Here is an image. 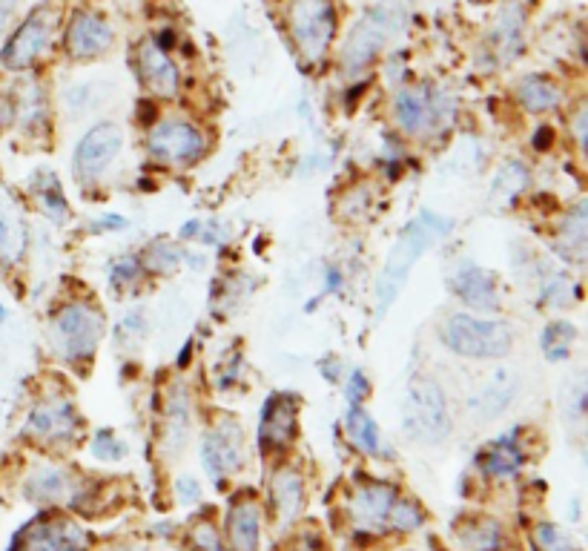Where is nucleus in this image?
Returning <instances> with one entry per match:
<instances>
[{"label": "nucleus", "mask_w": 588, "mask_h": 551, "mask_svg": "<svg viewBox=\"0 0 588 551\" xmlns=\"http://www.w3.org/2000/svg\"><path fill=\"white\" fill-rule=\"evenodd\" d=\"M138 276V259H121L118 265H112V285H130L132 279Z\"/></svg>", "instance_id": "40"}, {"label": "nucleus", "mask_w": 588, "mask_h": 551, "mask_svg": "<svg viewBox=\"0 0 588 551\" xmlns=\"http://www.w3.org/2000/svg\"><path fill=\"white\" fill-rule=\"evenodd\" d=\"M365 394H368V379H365V374H362V371H353V374H350V382H348L350 405H359V402L365 399Z\"/></svg>", "instance_id": "42"}, {"label": "nucleus", "mask_w": 588, "mask_h": 551, "mask_svg": "<svg viewBox=\"0 0 588 551\" xmlns=\"http://www.w3.org/2000/svg\"><path fill=\"white\" fill-rule=\"evenodd\" d=\"M35 199L41 201V207H44V213L49 219L66 221L69 207H66L64 193H61V184H58L55 173H38L35 176Z\"/></svg>", "instance_id": "33"}, {"label": "nucleus", "mask_w": 588, "mask_h": 551, "mask_svg": "<svg viewBox=\"0 0 588 551\" xmlns=\"http://www.w3.org/2000/svg\"><path fill=\"white\" fill-rule=\"evenodd\" d=\"M227 540L233 551H259L262 543V511L253 500L233 503L227 514Z\"/></svg>", "instance_id": "24"}, {"label": "nucleus", "mask_w": 588, "mask_h": 551, "mask_svg": "<svg viewBox=\"0 0 588 551\" xmlns=\"http://www.w3.org/2000/svg\"><path fill=\"white\" fill-rule=\"evenodd\" d=\"M422 523H425V514L414 500H393L391 514H388V529L416 531Z\"/></svg>", "instance_id": "37"}, {"label": "nucleus", "mask_w": 588, "mask_h": 551, "mask_svg": "<svg viewBox=\"0 0 588 551\" xmlns=\"http://www.w3.org/2000/svg\"><path fill=\"white\" fill-rule=\"evenodd\" d=\"M201 463L213 480H224L244 468L247 440H244V428L236 419L224 417L213 428H207L201 440Z\"/></svg>", "instance_id": "9"}, {"label": "nucleus", "mask_w": 588, "mask_h": 551, "mask_svg": "<svg viewBox=\"0 0 588 551\" xmlns=\"http://www.w3.org/2000/svg\"><path fill=\"white\" fill-rule=\"evenodd\" d=\"M459 546L465 551H500L502 529L491 517H471L457 529Z\"/></svg>", "instance_id": "30"}, {"label": "nucleus", "mask_w": 588, "mask_h": 551, "mask_svg": "<svg viewBox=\"0 0 588 551\" xmlns=\"http://www.w3.org/2000/svg\"><path fill=\"white\" fill-rule=\"evenodd\" d=\"M270 506H273V514L279 520V529H287L302 514V506H305V480H302L299 471L282 468V471L273 474V480H270Z\"/></svg>", "instance_id": "22"}, {"label": "nucleus", "mask_w": 588, "mask_h": 551, "mask_svg": "<svg viewBox=\"0 0 588 551\" xmlns=\"http://www.w3.org/2000/svg\"><path fill=\"white\" fill-rule=\"evenodd\" d=\"M92 454L104 463H118L127 457V442L118 440L112 431H98L95 440H92Z\"/></svg>", "instance_id": "38"}, {"label": "nucleus", "mask_w": 588, "mask_h": 551, "mask_svg": "<svg viewBox=\"0 0 588 551\" xmlns=\"http://www.w3.org/2000/svg\"><path fill=\"white\" fill-rule=\"evenodd\" d=\"M517 394H520V376H517V371L500 368L471 394L468 411H471V417H477V422H491V419L500 417L502 411H508L514 405Z\"/></svg>", "instance_id": "17"}, {"label": "nucleus", "mask_w": 588, "mask_h": 551, "mask_svg": "<svg viewBox=\"0 0 588 551\" xmlns=\"http://www.w3.org/2000/svg\"><path fill=\"white\" fill-rule=\"evenodd\" d=\"M402 431L422 445H436L451 434L448 399L434 376L416 374L408 379L402 399Z\"/></svg>", "instance_id": "2"}, {"label": "nucleus", "mask_w": 588, "mask_h": 551, "mask_svg": "<svg viewBox=\"0 0 588 551\" xmlns=\"http://www.w3.org/2000/svg\"><path fill=\"white\" fill-rule=\"evenodd\" d=\"M115 41L112 35V26H109L101 15L95 12H75L72 21L66 26L64 46L66 55L72 61H92V58H101L107 52L109 46Z\"/></svg>", "instance_id": "14"}, {"label": "nucleus", "mask_w": 588, "mask_h": 551, "mask_svg": "<svg viewBox=\"0 0 588 551\" xmlns=\"http://www.w3.org/2000/svg\"><path fill=\"white\" fill-rule=\"evenodd\" d=\"M55 26L58 15L52 6H41L32 15H26V21L12 32V38L6 41L0 52V64L6 69H29L41 55H44L52 38H55Z\"/></svg>", "instance_id": "8"}, {"label": "nucleus", "mask_w": 588, "mask_h": 551, "mask_svg": "<svg viewBox=\"0 0 588 551\" xmlns=\"http://www.w3.org/2000/svg\"><path fill=\"white\" fill-rule=\"evenodd\" d=\"M396 491L391 485L371 483L359 485L350 497V517L359 529L365 531H379L382 526H388V514H391Z\"/></svg>", "instance_id": "19"}, {"label": "nucleus", "mask_w": 588, "mask_h": 551, "mask_svg": "<svg viewBox=\"0 0 588 551\" xmlns=\"http://www.w3.org/2000/svg\"><path fill=\"white\" fill-rule=\"evenodd\" d=\"M454 230V221L442 219L436 213H419L414 221H408V227L399 233V239L388 253V262L379 273V285H376V316H385L388 308L396 302V296L402 293V287L408 282L411 270L416 262L434 250L448 233Z\"/></svg>", "instance_id": "1"}, {"label": "nucleus", "mask_w": 588, "mask_h": 551, "mask_svg": "<svg viewBox=\"0 0 588 551\" xmlns=\"http://www.w3.org/2000/svg\"><path fill=\"white\" fill-rule=\"evenodd\" d=\"M175 494H178L181 503H196L201 497V485L190 477H181V480H175Z\"/></svg>", "instance_id": "41"}, {"label": "nucleus", "mask_w": 588, "mask_h": 551, "mask_svg": "<svg viewBox=\"0 0 588 551\" xmlns=\"http://www.w3.org/2000/svg\"><path fill=\"white\" fill-rule=\"evenodd\" d=\"M3 316H6V313H3V310H0V319H3Z\"/></svg>", "instance_id": "47"}, {"label": "nucleus", "mask_w": 588, "mask_h": 551, "mask_svg": "<svg viewBox=\"0 0 588 551\" xmlns=\"http://www.w3.org/2000/svg\"><path fill=\"white\" fill-rule=\"evenodd\" d=\"M577 285L574 279H568L566 273H557L551 279H545L543 287H540V302H545L548 308L560 310V308H571L577 302Z\"/></svg>", "instance_id": "34"}, {"label": "nucleus", "mask_w": 588, "mask_h": 551, "mask_svg": "<svg viewBox=\"0 0 588 551\" xmlns=\"http://www.w3.org/2000/svg\"><path fill=\"white\" fill-rule=\"evenodd\" d=\"M442 342L468 359H502L514 348V331L508 322L482 319L471 313H454L442 325Z\"/></svg>", "instance_id": "3"}, {"label": "nucleus", "mask_w": 588, "mask_h": 551, "mask_svg": "<svg viewBox=\"0 0 588 551\" xmlns=\"http://www.w3.org/2000/svg\"><path fill=\"white\" fill-rule=\"evenodd\" d=\"M147 150L158 164L167 167H184L198 161L207 150V138L196 124L187 121H161L147 135Z\"/></svg>", "instance_id": "10"}, {"label": "nucleus", "mask_w": 588, "mask_h": 551, "mask_svg": "<svg viewBox=\"0 0 588 551\" xmlns=\"http://www.w3.org/2000/svg\"><path fill=\"white\" fill-rule=\"evenodd\" d=\"M459 299L474 310H494L500 305V285L491 270L480 265H462L451 279Z\"/></svg>", "instance_id": "20"}, {"label": "nucleus", "mask_w": 588, "mask_h": 551, "mask_svg": "<svg viewBox=\"0 0 588 551\" xmlns=\"http://www.w3.org/2000/svg\"><path fill=\"white\" fill-rule=\"evenodd\" d=\"M15 12H18V0H0V38L9 32V26L15 21Z\"/></svg>", "instance_id": "44"}, {"label": "nucleus", "mask_w": 588, "mask_h": 551, "mask_svg": "<svg viewBox=\"0 0 588 551\" xmlns=\"http://www.w3.org/2000/svg\"><path fill=\"white\" fill-rule=\"evenodd\" d=\"M104 339V316L87 302H75L61 308L49 322L52 351L66 362L89 359Z\"/></svg>", "instance_id": "6"}, {"label": "nucleus", "mask_w": 588, "mask_h": 551, "mask_svg": "<svg viewBox=\"0 0 588 551\" xmlns=\"http://www.w3.org/2000/svg\"><path fill=\"white\" fill-rule=\"evenodd\" d=\"M517 101L528 112L543 115V112L557 110L563 104V92H560V87L551 78L531 72V75H525L523 81L517 84Z\"/></svg>", "instance_id": "27"}, {"label": "nucleus", "mask_w": 588, "mask_h": 551, "mask_svg": "<svg viewBox=\"0 0 588 551\" xmlns=\"http://www.w3.org/2000/svg\"><path fill=\"white\" fill-rule=\"evenodd\" d=\"M586 244H588V204L580 201L577 207H571L566 213V219L560 224V250L563 256H568L574 265H580L586 259Z\"/></svg>", "instance_id": "28"}, {"label": "nucleus", "mask_w": 588, "mask_h": 551, "mask_svg": "<svg viewBox=\"0 0 588 551\" xmlns=\"http://www.w3.org/2000/svg\"><path fill=\"white\" fill-rule=\"evenodd\" d=\"M399 29V12L391 6H373L368 9L359 23L350 29L348 41L342 46V58L339 64L348 75H359L362 69H368L379 58V52L391 41V35Z\"/></svg>", "instance_id": "7"}, {"label": "nucleus", "mask_w": 588, "mask_h": 551, "mask_svg": "<svg viewBox=\"0 0 588 551\" xmlns=\"http://www.w3.org/2000/svg\"><path fill=\"white\" fill-rule=\"evenodd\" d=\"M523 26H525V12L523 6L505 3L497 15V23L491 29V52L497 64H508L520 49H523Z\"/></svg>", "instance_id": "23"}, {"label": "nucleus", "mask_w": 588, "mask_h": 551, "mask_svg": "<svg viewBox=\"0 0 588 551\" xmlns=\"http://www.w3.org/2000/svg\"><path fill=\"white\" fill-rule=\"evenodd\" d=\"M454 118V95L434 84L402 87L393 98V121L405 135H434Z\"/></svg>", "instance_id": "4"}, {"label": "nucleus", "mask_w": 588, "mask_h": 551, "mask_svg": "<svg viewBox=\"0 0 588 551\" xmlns=\"http://www.w3.org/2000/svg\"><path fill=\"white\" fill-rule=\"evenodd\" d=\"M135 69L141 84L147 87L150 95L155 98H175L178 87H181V75L175 61L167 55V49L158 44L155 38H144L138 49H135Z\"/></svg>", "instance_id": "13"}, {"label": "nucleus", "mask_w": 588, "mask_h": 551, "mask_svg": "<svg viewBox=\"0 0 588 551\" xmlns=\"http://www.w3.org/2000/svg\"><path fill=\"white\" fill-rule=\"evenodd\" d=\"M525 187H528V170H525V164L511 161V164H505L500 173L494 176V181H491V199L505 204V201L517 199Z\"/></svg>", "instance_id": "31"}, {"label": "nucleus", "mask_w": 588, "mask_h": 551, "mask_svg": "<svg viewBox=\"0 0 588 551\" xmlns=\"http://www.w3.org/2000/svg\"><path fill=\"white\" fill-rule=\"evenodd\" d=\"M586 121H588V107L580 104L574 118H571V130H574V138H577V147H586Z\"/></svg>", "instance_id": "43"}, {"label": "nucleus", "mask_w": 588, "mask_h": 551, "mask_svg": "<svg viewBox=\"0 0 588 551\" xmlns=\"http://www.w3.org/2000/svg\"><path fill=\"white\" fill-rule=\"evenodd\" d=\"M531 537H534V549L537 551H583V546L577 543V537L571 531L560 529L554 523H540Z\"/></svg>", "instance_id": "35"}, {"label": "nucleus", "mask_w": 588, "mask_h": 551, "mask_svg": "<svg viewBox=\"0 0 588 551\" xmlns=\"http://www.w3.org/2000/svg\"><path fill=\"white\" fill-rule=\"evenodd\" d=\"M296 417H299V402L293 394H273L264 402L262 428H259L264 451H282L293 442Z\"/></svg>", "instance_id": "18"}, {"label": "nucleus", "mask_w": 588, "mask_h": 551, "mask_svg": "<svg viewBox=\"0 0 588 551\" xmlns=\"http://www.w3.org/2000/svg\"><path fill=\"white\" fill-rule=\"evenodd\" d=\"M577 342V328L571 322H551L540 336V348H543L548 362H560L571 353V345Z\"/></svg>", "instance_id": "32"}, {"label": "nucleus", "mask_w": 588, "mask_h": 551, "mask_svg": "<svg viewBox=\"0 0 588 551\" xmlns=\"http://www.w3.org/2000/svg\"><path fill=\"white\" fill-rule=\"evenodd\" d=\"M124 147V133L118 124L112 121H101L89 130L75 150V178L81 184H92L104 176L109 170V164L118 158Z\"/></svg>", "instance_id": "12"}, {"label": "nucleus", "mask_w": 588, "mask_h": 551, "mask_svg": "<svg viewBox=\"0 0 588 551\" xmlns=\"http://www.w3.org/2000/svg\"><path fill=\"white\" fill-rule=\"evenodd\" d=\"M181 236L207 244H221L227 239V236H224V227H221L218 221H190V224H184Z\"/></svg>", "instance_id": "39"}, {"label": "nucleus", "mask_w": 588, "mask_h": 551, "mask_svg": "<svg viewBox=\"0 0 588 551\" xmlns=\"http://www.w3.org/2000/svg\"><path fill=\"white\" fill-rule=\"evenodd\" d=\"M477 463H480V468L488 477H497V480H502V477H514L525 463L523 448H520V442L514 440L511 434H505V437L488 442V445L482 448Z\"/></svg>", "instance_id": "26"}, {"label": "nucleus", "mask_w": 588, "mask_h": 551, "mask_svg": "<svg viewBox=\"0 0 588 551\" xmlns=\"http://www.w3.org/2000/svg\"><path fill=\"white\" fill-rule=\"evenodd\" d=\"M141 265L147 267V270H153V273H173L175 267L181 265V253H178V247L173 242L158 239V242L147 247Z\"/></svg>", "instance_id": "36"}, {"label": "nucleus", "mask_w": 588, "mask_h": 551, "mask_svg": "<svg viewBox=\"0 0 588 551\" xmlns=\"http://www.w3.org/2000/svg\"><path fill=\"white\" fill-rule=\"evenodd\" d=\"M12 551H87V537L69 520H38L21 531Z\"/></svg>", "instance_id": "16"}, {"label": "nucleus", "mask_w": 588, "mask_h": 551, "mask_svg": "<svg viewBox=\"0 0 588 551\" xmlns=\"http://www.w3.org/2000/svg\"><path fill=\"white\" fill-rule=\"evenodd\" d=\"M190 437V397L184 385H175L167 397V411H164V431H161V445L167 454H181Z\"/></svg>", "instance_id": "25"}, {"label": "nucleus", "mask_w": 588, "mask_h": 551, "mask_svg": "<svg viewBox=\"0 0 588 551\" xmlns=\"http://www.w3.org/2000/svg\"><path fill=\"white\" fill-rule=\"evenodd\" d=\"M345 428H348L350 442H353L359 451H365V454H371V457H379V454H382L385 440H382V434H379V425H376V419H373L362 405H350Z\"/></svg>", "instance_id": "29"}, {"label": "nucleus", "mask_w": 588, "mask_h": 551, "mask_svg": "<svg viewBox=\"0 0 588 551\" xmlns=\"http://www.w3.org/2000/svg\"><path fill=\"white\" fill-rule=\"evenodd\" d=\"M29 242V230L23 221L18 201L0 184V265H15L21 262Z\"/></svg>", "instance_id": "21"}, {"label": "nucleus", "mask_w": 588, "mask_h": 551, "mask_svg": "<svg viewBox=\"0 0 588 551\" xmlns=\"http://www.w3.org/2000/svg\"><path fill=\"white\" fill-rule=\"evenodd\" d=\"M81 431V417L72 405L69 397H46L41 399L32 414L26 419V428L23 434L29 440L41 442V445H64V442H72Z\"/></svg>", "instance_id": "11"}, {"label": "nucleus", "mask_w": 588, "mask_h": 551, "mask_svg": "<svg viewBox=\"0 0 588 551\" xmlns=\"http://www.w3.org/2000/svg\"><path fill=\"white\" fill-rule=\"evenodd\" d=\"M336 3L333 0H293L287 9V29L299 58L305 64H319L336 38Z\"/></svg>", "instance_id": "5"}, {"label": "nucleus", "mask_w": 588, "mask_h": 551, "mask_svg": "<svg viewBox=\"0 0 588 551\" xmlns=\"http://www.w3.org/2000/svg\"><path fill=\"white\" fill-rule=\"evenodd\" d=\"M127 221L118 219V216H104V219L95 221V230H118V227H124Z\"/></svg>", "instance_id": "45"}, {"label": "nucleus", "mask_w": 588, "mask_h": 551, "mask_svg": "<svg viewBox=\"0 0 588 551\" xmlns=\"http://www.w3.org/2000/svg\"><path fill=\"white\" fill-rule=\"evenodd\" d=\"M81 491V483L61 465H44L26 480V497L38 506H78Z\"/></svg>", "instance_id": "15"}, {"label": "nucleus", "mask_w": 588, "mask_h": 551, "mask_svg": "<svg viewBox=\"0 0 588 551\" xmlns=\"http://www.w3.org/2000/svg\"><path fill=\"white\" fill-rule=\"evenodd\" d=\"M204 551H227L221 543H216V546H210V549H204Z\"/></svg>", "instance_id": "46"}]
</instances>
